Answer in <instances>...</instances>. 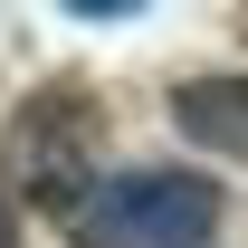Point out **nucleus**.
<instances>
[{
	"mask_svg": "<svg viewBox=\"0 0 248 248\" xmlns=\"http://www.w3.org/2000/svg\"><path fill=\"white\" fill-rule=\"evenodd\" d=\"M86 248H210L219 229V182L143 162V172H105L67 219Z\"/></svg>",
	"mask_w": 248,
	"mask_h": 248,
	"instance_id": "1",
	"label": "nucleus"
},
{
	"mask_svg": "<svg viewBox=\"0 0 248 248\" xmlns=\"http://www.w3.org/2000/svg\"><path fill=\"white\" fill-rule=\"evenodd\" d=\"M172 134H182V143H201V153H229V162H248V67L172 86Z\"/></svg>",
	"mask_w": 248,
	"mask_h": 248,
	"instance_id": "3",
	"label": "nucleus"
},
{
	"mask_svg": "<svg viewBox=\"0 0 248 248\" xmlns=\"http://www.w3.org/2000/svg\"><path fill=\"white\" fill-rule=\"evenodd\" d=\"M0 248H19V229H10V210H0Z\"/></svg>",
	"mask_w": 248,
	"mask_h": 248,
	"instance_id": "4",
	"label": "nucleus"
},
{
	"mask_svg": "<svg viewBox=\"0 0 248 248\" xmlns=\"http://www.w3.org/2000/svg\"><path fill=\"white\" fill-rule=\"evenodd\" d=\"M86 143H95L86 95H77V86H48L29 115L10 124V182L29 191V201H48V210H67V219H77V201L95 191V172H86Z\"/></svg>",
	"mask_w": 248,
	"mask_h": 248,
	"instance_id": "2",
	"label": "nucleus"
}]
</instances>
